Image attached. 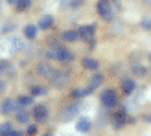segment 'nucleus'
<instances>
[{
	"instance_id": "11",
	"label": "nucleus",
	"mask_w": 151,
	"mask_h": 136,
	"mask_svg": "<svg viewBox=\"0 0 151 136\" xmlns=\"http://www.w3.org/2000/svg\"><path fill=\"white\" fill-rule=\"evenodd\" d=\"M134 88H137V83H134L131 77H125V79L122 81V90H124V94H133Z\"/></svg>"
},
{
	"instance_id": "13",
	"label": "nucleus",
	"mask_w": 151,
	"mask_h": 136,
	"mask_svg": "<svg viewBox=\"0 0 151 136\" xmlns=\"http://www.w3.org/2000/svg\"><path fill=\"white\" fill-rule=\"evenodd\" d=\"M52 26H54V17H52V15H44V17L39 20V29H50Z\"/></svg>"
},
{
	"instance_id": "4",
	"label": "nucleus",
	"mask_w": 151,
	"mask_h": 136,
	"mask_svg": "<svg viewBox=\"0 0 151 136\" xmlns=\"http://www.w3.org/2000/svg\"><path fill=\"white\" fill-rule=\"evenodd\" d=\"M96 11L105 20H111L112 17H114V11H112V6H111L109 0H98L96 2Z\"/></svg>"
},
{
	"instance_id": "12",
	"label": "nucleus",
	"mask_w": 151,
	"mask_h": 136,
	"mask_svg": "<svg viewBox=\"0 0 151 136\" xmlns=\"http://www.w3.org/2000/svg\"><path fill=\"white\" fill-rule=\"evenodd\" d=\"M61 37L65 41H68V42H74V41L79 39V29H65Z\"/></svg>"
},
{
	"instance_id": "16",
	"label": "nucleus",
	"mask_w": 151,
	"mask_h": 136,
	"mask_svg": "<svg viewBox=\"0 0 151 136\" xmlns=\"http://www.w3.org/2000/svg\"><path fill=\"white\" fill-rule=\"evenodd\" d=\"M0 74H4V75H13L15 74V68L11 66L9 61H0Z\"/></svg>"
},
{
	"instance_id": "26",
	"label": "nucleus",
	"mask_w": 151,
	"mask_h": 136,
	"mask_svg": "<svg viewBox=\"0 0 151 136\" xmlns=\"http://www.w3.org/2000/svg\"><path fill=\"white\" fill-rule=\"evenodd\" d=\"M0 127H2V131H0V134H4V136H9V134H11V131H13V125H11L9 122L2 123Z\"/></svg>"
},
{
	"instance_id": "17",
	"label": "nucleus",
	"mask_w": 151,
	"mask_h": 136,
	"mask_svg": "<svg viewBox=\"0 0 151 136\" xmlns=\"http://www.w3.org/2000/svg\"><path fill=\"white\" fill-rule=\"evenodd\" d=\"M103 83V75L101 74H94L92 77H90V83H88V88L90 90H94V88H98Z\"/></svg>"
},
{
	"instance_id": "14",
	"label": "nucleus",
	"mask_w": 151,
	"mask_h": 136,
	"mask_svg": "<svg viewBox=\"0 0 151 136\" xmlns=\"http://www.w3.org/2000/svg\"><path fill=\"white\" fill-rule=\"evenodd\" d=\"M81 63H83V66H85L87 70H98V66H100V61H98V59H92V57H85Z\"/></svg>"
},
{
	"instance_id": "8",
	"label": "nucleus",
	"mask_w": 151,
	"mask_h": 136,
	"mask_svg": "<svg viewBox=\"0 0 151 136\" xmlns=\"http://www.w3.org/2000/svg\"><path fill=\"white\" fill-rule=\"evenodd\" d=\"M17 107H19V103H15L13 99H6V101L2 103V107H0V110H2V114L9 116L11 112H15V110H17Z\"/></svg>"
},
{
	"instance_id": "27",
	"label": "nucleus",
	"mask_w": 151,
	"mask_h": 136,
	"mask_svg": "<svg viewBox=\"0 0 151 136\" xmlns=\"http://www.w3.org/2000/svg\"><path fill=\"white\" fill-rule=\"evenodd\" d=\"M83 4H85V0H70V2H68L70 7H81Z\"/></svg>"
},
{
	"instance_id": "21",
	"label": "nucleus",
	"mask_w": 151,
	"mask_h": 136,
	"mask_svg": "<svg viewBox=\"0 0 151 136\" xmlns=\"http://www.w3.org/2000/svg\"><path fill=\"white\" fill-rule=\"evenodd\" d=\"M9 44H11V50H13V52H19V50L24 48V42H22L19 37H11V39H9Z\"/></svg>"
},
{
	"instance_id": "19",
	"label": "nucleus",
	"mask_w": 151,
	"mask_h": 136,
	"mask_svg": "<svg viewBox=\"0 0 151 136\" xmlns=\"http://www.w3.org/2000/svg\"><path fill=\"white\" fill-rule=\"evenodd\" d=\"M90 92H92V90L90 88H74L72 90V97H76V99H79V97H85V96H88Z\"/></svg>"
},
{
	"instance_id": "24",
	"label": "nucleus",
	"mask_w": 151,
	"mask_h": 136,
	"mask_svg": "<svg viewBox=\"0 0 151 136\" xmlns=\"http://www.w3.org/2000/svg\"><path fill=\"white\" fill-rule=\"evenodd\" d=\"M133 72H134V75H140V77H144V75H147V68L142 66V64H133Z\"/></svg>"
},
{
	"instance_id": "7",
	"label": "nucleus",
	"mask_w": 151,
	"mask_h": 136,
	"mask_svg": "<svg viewBox=\"0 0 151 136\" xmlns=\"http://www.w3.org/2000/svg\"><path fill=\"white\" fill-rule=\"evenodd\" d=\"M33 116L37 122H46V118H48V109H46V105H35V109H33Z\"/></svg>"
},
{
	"instance_id": "32",
	"label": "nucleus",
	"mask_w": 151,
	"mask_h": 136,
	"mask_svg": "<svg viewBox=\"0 0 151 136\" xmlns=\"http://www.w3.org/2000/svg\"><path fill=\"white\" fill-rule=\"evenodd\" d=\"M7 2H9V4H17L19 0H7Z\"/></svg>"
},
{
	"instance_id": "20",
	"label": "nucleus",
	"mask_w": 151,
	"mask_h": 136,
	"mask_svg": "<svg viewBox=\"0 0 151 136\" xmlns=\"http://www.w3.org/2000/svg\"><path fill=\"white\" fill-rule=\"evenodd\" d=\"M17 103H19V107H22V109H26L28 105H32V103H33V96H19V99H17Z\"/></svg>"
},
{
	"instance_id": "33",
	"label": "nucleus",
	"mask_w": 151,
	"mask_h": 136,
	"mask_svg": "<svg viewBox=\"0 0 151 136\" xmlns=\"http://www.w3.org/2000/svg\"><path fill=\"white\" fill-rule=\"evenodd\" d=\"M149 61H151V55H149Z\"/></svg>"
},
{
	"instance_id": "1",
	"label": "nucleus",
	"mask_w": 151,
	"mask_h": 136,
	"mask_svg": "<svg viewBox=\"0 0 151 136\" xmlns=\"http://www.w3.org/2000/svg\"><path fill=\"white\" fill-rule=\"evenodd\" d=\"M46 57L50 59V61H59V63H63V64H70L74 61V54L68 48L61 46V44H54V46L48 50Z\"/></svg>"
},
{
	"instance_id": "25",
	"label": "nucleus",
	"mask_w": 151,
	"mask_h": 136,
	"mask_svg": "<svg viewBox=\"0 0 151 136\" xmlns=\"http://www.w3.org/2000/svg\"><path fill=\"white\" fill-rule=\"evenodd\" d=\"M44 94H46V88L44 87H39V85L32 87V96H44Z\"/></svg>"
},
{
	"instance_id": "2",
	"label": "nucleus",
	"mask_w": 151,
	"mask_h": 136,
	"mask_svg": "<svg viewBox=\"0 0 151 136\" xmlns=\"http://www.w3.org/2000/svg\"><path fill=\"white\" fill-rule=\"evenodd\" d=\"M111 120H112V127L114 129H122V127L127 123V110L124 107H114V110H112V114H111Z\"/></svg>"
},
{
	"instance_id": "6",
	"label": "nucleus",
	"mask_w": 151,
	"mask_h": 136,
	"mask_svg": "<svg viewBox=\"0 0 151 136\" xmlns=\"http://www.w3.org/2000/svg\"><path fill=\"white\" fill-rule=\"evenodd\" d=\"M94 35H96V26L94 24H87V26H81L79 28V37H81L83 41L94 39Z\"/></svg>"
},
{
	"instance_id": "31",
	"label": "nucleus",
	"mask_w": 151,
	"mask_h": 136,
	"mask_svg": "<svg viewBox=\"0 0 151 136\" xmlns=\"http://www.w3.org/2000/svg\"><path fill=\"white\" fill-rule=\"evenodd\" d=\"M146 122H147V123H151V114H149V116H146Z\"/></svg>"
},
{
	"instance_id": "10",
	"label": "nucleus",
	"mask_w": 151,
	"mask_h": 136,
	"mask_svg": "<svg viewBox=\"0 0 151 136\" xmlns=\"http://www.w3.org/2000/svg\"><path fill=\"white\" fill-rule=\"evenodd\" d=\"M90 127H92V123H90L88 118H79L78 123H76V129H78L79 132H88Z\"/></svg>"
},
{
	"instance_id": "9",
	"label": "nucleus",
	"mask_w": 151,
	"mask_h": 136,
	"mask_svg": "<svg viewBox=\"0 0 151 136\" xmlns=\"http://www.w3.org/2000/svg\"><path fill=\"white\" fill-rule=\"evenodd\" d=\"M79 112V105H68V107H65V110L61 112V118L63 120H70L72 116H76Z\"/></svg>"
},
{
	"instance_id": "22",
	"label": "nucleus",
	"mask_w": 151,
	"mask_h": 136,
	"mask_svg": "<svg viewBox=\"0 0 151 136\" xmlns=\"http://www.w3.org/2000/svg\"><path fill=\"white\" fill-rule=\"evenodd\" d=\"M17 122L19 123H28L29 122V112L28 110H19L17 112Z\"/></svg>"
},
{
	"instance_id": "3",
	"label": "nucleus",
	"mask_w": 151,
	"mask_h": 136,
	"mask_svg": "<svg viewBox=\"0 0 151 136\" xmlns=\"http://www.w3.org/2000/svg\"><path fill=\"white\" fill-rule=\"evenodd\" d=\"M100 101H101V105H103L105 109H114V107H118V105H120V101H118V94H116L112 88L103 90Z\"/></svg>"
},
{
	"instance_id": "29",
	"label": "nucleus",
	"mask_w": 151,
	"mask_h": 136,
	"mask_svg": "<svg viewBox=\"0 0 151 136\" xmlns=\"http://www.w3.org/2000/svg\"><path fill=\"white\" fill-rule=\"evenodd\" d=\"M35 132H37V127L35 125H29L28 127V134H35Z\"/></svg>"
},
{
	"instance_id": "28",
	"label": "nucleus",
	"mask_w": 151,
	"mask_h": 136,
	"mask_svg": "<svg viewBox=\"0 0 151 136\" xmlns=\"http://www.w3.org/2000/svg\"><path fill=\"white\" fill-rule=\"evenodd\" d=\"M142 28L149 29V28H151V19H147V20H144V22H142Z\"/></svg>"
},
{
	"instance_id": "15",
	"label": "nucleus",
	"mask_w": 151,
	"mask_h": 136,
	"mask_svg": "<svg viewBox=\"0 0 151 136\" xmlns=\"http://www.w3.org/2000/svg\"><path fill=\"white\" fill-rule=\"evenodd\" d=\"M37 72H39L41 75H44V77H50L52 72H54V68H52V64H50V63H42V64L37 66Z\"/></svg>"
},
{
	"instance_id": "30",
	"label": "nucleus",
	"mask_w": 151,
	"mask_h": 136,
	"mask_svg": "<svg viewBox=\"0 0 151 136\" xmlns=\"http://www.w3.org/2000/svg\"><path fill=\"white\" fill-rule=\"evenodd\" d=\"M4 88H6V81H0V92H4Z\"/></svg>"
},
{
	"instance_id": "5",
	"label": "nucleus",
	"mask_w": 151,
	"mask_h": 136,
	"mask_svg": "<svg viewBox=\"0 0 151 136\" xmlns=\"http://www.w3.org/2000/svg\"><path fill=\"white\" fill-rule=\"evenodd\" d=\"M68 77H70V72H66V70H55V68H54V72H52V75H50V81H52V85H54V87L63 88L66 83H68Z\"/></svg>"
},
{
	"instance_id": "23",
	"label": "nucleus",
	"mask_w": 151,
	"mask_h": 136,
	"mask_svg": "<svg viewBox=\"0 0 151 136\" xmlns=\"http://www.w3.org/2000/svg\"><path fill=\"white\" fill-rule=\"evenodd\" d=\"M15 6H17V11H19V13H22V11H26L28 7L32 6V0H19V2L15 4Z\"/></svg>"
},
{
	"instance_id": "34",
	"label": "nucleus",
	"mask_w": 151,
	"mask_h": 136,
	"mask_svg": "<svg viewBox=\"0 0 151 136\" xmlns=\"http://www.w3.org/2000/svg\"><path fill=\"white\" fill-rule=\"evenodd\" d=\"M0 131H2V127H0Z\"/></svg>"
},
{
	"instance_id": "18",
	"label": "nucleus",
	"mask_w": 151,
	"mask_h": 136,
	"mask_svg": "<svg viewBox=\"0 0 151 136\" xmlns=\"http://www.w3.org/2000/svg\"><path fill=\"white\" fill-rule=\"evenodd\" d=\"M37 31H39V28L33 26V24H28L24 28V37H28V39H35L37 37Z\"/></svg>"
}]
</instances>
